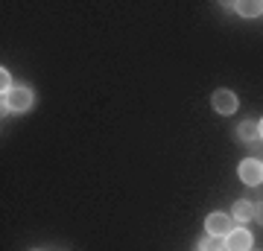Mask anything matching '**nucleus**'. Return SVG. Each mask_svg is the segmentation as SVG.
<instances>
[{
    "label": "nucleus",
    "mask_w": 263,
    "mask_h": 251,
    "mask_svg": "<svg viewBox=\"0 0 263 251\" xmlns=\"http://www.w3.org/2000/svg\"><path fill=\"white\" fill-rule=\"evenodd\" d=\"M32 91L29 88H24V85H18V88H12V91L3 93V108L12 114H21V111H29V105H32Z\"/></svg>",
    "instance_id": "obj_1"
},
{
    "label": "nucleus",
    "mask_w": 263,
    "mask_h": 251,
    "mask_svg": "<svg viewBox=\"0 0 263 251\" xmlns=\"http://www.w3.org/2000/svg\"><path fill=\"white\" fill-rule=\"evenodd\" d=\"M205 228H208V234H214V237H222V240H226L228 234L234 231V219L226 216V214H211L205 219Z\"/></svg>",
    "instance_id": "obj_2"
},
{
    "label": "nucleus",
    "mask_w": 263,
    "mask_h": 251,
    "mask_svg": "<svg viewBox=\"0 0 263 251\" xmlns=\"http://www.w3.org/2000/svg\"><path fill=\"white\" fill-rule=\"evenodd\" d=\"M237 172H240V181L249 184V187H254V184H260V181H263V164H260V161H254V158L243 161Z\"/></svg>",
    "instance_id": "obj_3"
},
{
    "label": "nucleus",
    "mask_w": 263,
    "mask_h": 251,
    "mask_svg": "<svg viewBox=\"0 0 263 251\" xmlns=\"http://www.w3.org/2000/svg\"><path fill=\"white\" fill-rule=\"evenodd\" d=\"M211 105H214V111L216 114H222V117H228V114H234L237 111V96L231 91H216L214 96H211Z\"/></svg>",
    "instance_id": "obj_4"
},
{
    "label": "nucleus",
    "mask_w": 263,
    "mask_h": 251,
    "mask_svg": "<svg viewBox=\"0 0 263 251\" xmlns=\"http://www.w3.org/2000/svg\"><path fill=\"white\" fill-rule=\"evenodd\" d=\"M252 248V234L246 228H234L226 237V251H249Z\"/></svg>",
    "instance_id": "obj_5"
},
{
    "label": "nucleus",
    "mask_w": 263,
    "mask_h": 251,
    "mask_svg": "<svg viewBox=\"0 0 263 251\" xmlns=\"http://www.w3.org/2000/svg\"><path fill=\"white\" fill-rule=\"evenodd\" d=\"M237 138L243 140V143H254V140H260V123L257 120H246L237 126Z\"/></svg>",
    "instance_id": "obj_6"
},
{
    "label": "nucleus",
    "mask_w": 263,
    "mask_h": 251,
    "mask_svg": "<svg viewBox=\"0 0 263 251\" xmlns=\"http://www.w3.org/2000/svg\"><path fill=\"white\" fill-rule=\"evenodd\" d=\"M234 9L240 12V18H260V15H263V3L243 0V3H234Z\"/></svg>",
    "instance_id": "obj_7"
},
{
    "label": "nucleus",
    "mask_w": 263,
    "mask_h": 251,
    "mask_svg": "<svg viewBox=\"0 0 263 251\" xmlns=\"http://www.w3.org/2000/svg\"><path fill=\"white\" fill-rule=\"evenodd\" d=\"M231 219H237V222H249V219H254V205H249V202H237L234 207H231Z\"/></svg>",
    "instance_id": "obj_8"
},
{
    "label": "nucleus",
    "mask_w": 263,
    "mask_h": 251,
    "mask_svg": "<svg viewBox=\"0 0 263 251\" xmlns=\"http://www.w3.org/2000/svg\"><path fill=\"white\" fill-rule=\"evenodd\" d=\"M199 251H226V240L222 237H214V234H205L199 240Z\"/></svg>",
    "instance_id": "obj_9"
},
{
    "label": "nucleus",
    "mask_w": 263,
    "mask_h": 251,
    "mask_svg": "<svg viewBox=\"0 0 263 251\" xmlns=\"http://www.w3.org/2000/svg\"><path fill=\"white\" fill-rule=\"evenodd\" d=\"M254 219L263 225V202H260V205H254Z\"/></svg>",
    "instance_id": "obj_10"
},
{
    "label": "nucleus",
    "mask_w": 263,
    "mask_h": 251,
    "mask_svg": "<svg viewBox=\"0 0 263 251\" xmlns=\"http://www.w3.org/2000/svg\"><path fill=\"white\" fill-rule=\"evenodd\" d=\"M260 140H263V120H260Z\"/></svg>",
    "instance_id": "obj_11"
}]
</instances>
